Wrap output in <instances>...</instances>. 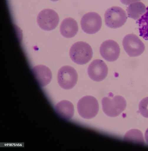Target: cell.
<instances>
[{
	"instance_id": "obj_1",
	"label": "cell",
	"mask_w": 148,
	"mask_h": 151,
	"mask_svg": "<svg viewBox=\"0 0 148 151\" xmlns=\"http://www.w3.org/2000/svg\"><path fill=\"white\" fill-rule=\"evenodd\" d=\"M69 55L72 60L77 64L82 65L88 62L93 56V52L90 45L88 43L79 41L74 43L71 47Z\"/></svg>"
},
{
	"instance_id": "obj_2",
	"label": "cell",
	"mask_w": 148,
	"mask_h": 151,
	"mask_svg": "<svg viewBox=\"0 0 148 151\" xmlns=\"http://www.w3.org/2000/svg\"><path fill=\"white\" fill-rule=\"evenodd\" d=\"M103 110L108 116H119L125 109L126 106L125 99L120 96L104 97L101 101Z\"/></svg>"
},
{
	"instance_id": "obj_3",
	"label": "cell",
	"mask_w": 148,
	"mask_h": 151,
	"mask_svg": "<svg viewBox=\"0 0 148 151\" xmlns=\"http://www.w3.org/2000/svg\"><path fill=\"white\" fill-rule=\"evenodd\" d=\"M127 17L125 11L117 6H112L106 10L104 14L106 25L112 28L121 27L126 21Z\"/></svg>"
},
{
	"instance_id": "obj_4",
	"label": "cell",
	"mask_w": 148,
	"mask_h": 151,
	"mask_svg": "<svg viewBox=\"0 0 148 151\" xmlns=\"http://www.w3.org/2000/svg\"><path fill=\"white\" fill-rule=\"evenodd\" d=\"M77 109L79 114L82 117L87 119L93 118L98 112L99 105L98 101L91 96H84L78 101Z\"/></svg>"
},
{
	"instance_id": "obj_5",
	"label": "cell",
	"mask_w": 148,
	"mask_h": 151,
	"mask_svg": "<svg viewBox=\"0 0 148 151\" xmlns=\"http://www.w3.org/2000/svg\"><path fill=\"white\" fill-rule=\"evenodd\" d=\"M78 75L73 67L65 65L61 67L57 74V80L60 86L65 89H70L76 84Z\"/></svg>"
},
{
	"instance_id": "obj_6",
	"label": "cell",
	"mask_w": 148,
	"mask_h": 151,
	"mask_svg": "<svg viewBox=\"0 0 148 151\" xmlns=\"http://www.w3.org/2000/svg\"><path fill=\"white\" fill-rule=\"evenodd\" d=\"M124 48L130 57L139 56L144 51V43L137 35L130 34L126 35L122 41Z\"/></svg>"
},
{
	"instance_id": "obj_7",
	"label": "cell",
	"mask_w": 148,
	"mask_h": 151,
	"mask_svg": "<svg viewBox=\"0 0 148 151\" xmlns=\"http://www.w3.org/2000/svg\"><path fill=\"white\" fill-rule=\"evenodd\" d=\"M59 18L57 13L49 9H43L37 16V22L40 27L45 31H50L58 25Z\"/></svg>"
},
{
	"instance_id": "obj_8",
	"label": "cell",
	"mask_w": 148,
	"mask_h": 151,
	"mask_svg": "<svg viewBox=\"0 0 148 151\" xmlns=\"http://www.w3.org/2000/svg\"><path fill=\"white\" fill-rule=\"evenodd\" d=\"M102 24L100 16L95 12H89L84 15L80 21V25L83 30L85 33L92 34L98 32Z\"/></svg>"
},
{
	"instance_id": "obj_9",
	"label": "cell",
	"mask_w": 148,
	"mask_h": 151,
	"mask_svg": "<svg viewBox=\"0 0 148 151\" xmlns=\"http://www.w3.org/2000/svg\"><path fill=\"white\" fill-rule=\"evenodd\" d=\"M108 68L102 60H94L90 64L88 68V73L89 77L93 81H100L104 80L107 76Z\"/></svg>"
},
{
	"instance_id": "obj_10",
	"label": "cell",
	"mask_w": 148,
	"mask_h": 151,
	"mask_svg": "<svg viewBox=\"0 0 148 151\" xmlns=\"http://www.w3.org/2000/svg\"><path fill=\"white\" fill-rule=\"evenodd\" d=\"M100 53L105 60L113 62L119 57L120 50L118 43L113 40H108L103 42L100 48Z\"/></svg>"
},
{
	"instance_id": "obj_11",
	"label": "cell",
	"mask_w": 148,
	"mask_h": 151,
	"mask_svg": "<svg viewBox=\"0 0 148 151\" xmlns=\"http://www.w3.org/2000/svg\"><path fill=\"white\" fill-rule=\"evenodd\" d=\"M39 85L41 87L47 85L52 78V74L50 69L43 65H38L33 67L32 69Z\"/></svg>"
},
{
	"instance_id": "obj_12",
	"label": "cell",
	"mask_w": 148,
	"mask_h": 151,
	"mask_svg": "<svg viewBox=\"0 0 148 151\" xmlns=\"http://www.w3.org/2000/svg\"><path fill=\"white\" fill-rule=\"evenodd\" d=\"M78 27L75 20L71 18H67L62 22L60 27V32L62 35L67 38L74 37L77 33Z\"/></svg>"
},
{
	"instance_id": "obj_13",
	"label": "cell",
	"mask_w": 148,
	"mask_h": 151,
	"mask_svg": "<svg viewBox=\"0 0 148 151\" xmlns=\"http://www.w3.org/2000/svg\"><path fill=\"white\" fill-rule=\"evenodd\" d=\"M57 114L61 118L68 120L72 118L74 114V108L70 101L64 100L58 102L55 107Z\"/></svg>"
},
{
	"instance_id": "obj_14",
	"label": "cell",
	"mask_w": 148,
	"mask_h": 151,
	"mask_svg": "<svg viewBox=\"0 0 148 151\" xmlns=\"http://www.w3.org/2000/svg\"><path fill=\"white\" fill-rule=\"evenodd\" d=\"M146 8L142 2L138 1L129 5L126 11L128 17L134 19H139L145 12Z\"/></svg>"
},
{
	"instance_id": "obj_15",
	"label": "cell",
	"mask_w": 148,
	"mask_h": 151,
	"mask_svg": "<svg viewBox=\"0 0 148 151\" xmlns=\"http://www.w3.org/2000/svg\"><path fill=\"white\" fill-rule=\"evenodd\" d=\"M124 140L143 145L144 143L143 134L140 130L134 129L126 133L124 138Z\"/></svg>"
},
{
	"instance_id": "obj_16",
	"label": "cell",
	"mask_w": 148,
	"mask_h": 151,
	"mask_svg": "<svg viewBox=\"0 0 148 151\" xmlns=\"http://www.w3.org/2000/svg\"><path fill=\"white\" fill-rule=\"evenodd\" d=\"M139 36L148 40V6L144 14L138 21Z\"/></svg>"
},
{
	"instance_id": "obj_17",
	"label": "cell",
	"mask_w": 148,
	"mask_h": 151,
	"mask_svg": "<svg viewBox=\"0 0 148 151\" xmlns=\"http://www.w3.org/2000/svg\"><path fill=\"white\" fill-rule=\"evenodd\" d=\"M139 110L141 114L148 118V97L143 99L139 104Z\"/></svg>"
},
{
	"instance_id": "obj_18",
	"label": "cell",
	"mask_w": 148,
	"mask_h": 151,
	"mask_svg": "<svg viewBox=\"0 0 148 151\" xmlns=\"http://www.w3.org/2000/svg\"><path fill=\"white\" fill-rule=\"evenodd\" d=\"M140 0H120L122 4L127 5H129L133 2L139 1Z\"/></svg>"
},
{
	"instance_id": "obj_19",
	"label": "cell",
	"mask_w": 148,
	"mask_h": 151,
	"mask_svg": "<svg viewBox=\"0 0 148 151\" xmlns=\"http://www.w3.org/2000/svg\"><path fill=\"white\" fill-rule=\"evenodd\" d=\"M144 136L145 140L147 143L148 144V128L145 131Z\"/></svg>"
},
{
	"instance_id": "obj_20",
	"label": "cell",
	"mask_w": 148,
	"mask_h": 151,
	"mask_svg": "<svg viewBox=\"0 0 148 151\" xmlns=\"http://www.w3.org/2000/svg\"><path fill=\"white\" fill-rule=\"evenodd\" d=\"M51 0L52 1H58L59 0Z\"/></svg>"
}]
</instances>
